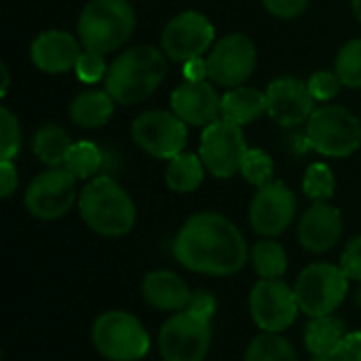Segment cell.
Returning a JSON list of instances; mask_svg holds the SVG:
<instances>
[{"mask_svg":"<svg viewBox=\"0 0 361 361\" xmlns=\"http://www.w3.org/2000/svg\"><path fill=\"white\" fill-rule=\"evenodd\" d=\"M133 142L157 159H173L184 152L188 142L186 123L167 110H148L140 114L131 125Z\"/></svg>","mask_w":361,"mask_h":361,"instance_id":"30bf717a","label":"cell"},{"mask_svg":"<svg viewBox=\"0 0 361 361\" xmlns=\"http://www.w3.org/2000/svg\"><path fill=\"white\" fill-rule=\"evenodd\" d=\"M184 78L186 80H192V82H199V80H205L209 78V72H207V59L203 57H192L188 61H184Z\"/></svg>","mask_w":361,"mask_h":361,"instance_id":"ab89813d","label":"cell"},{"mask_svg":"<svg viewBox=\"0 0 361 361\" xmlns=\"http://www.w3.org/2000/svg\"><path fill=\"white\" fill-rule=\"evenodd\" d=\"M345 338V324L334 315L311 317L305 330V345L313 357H334Z\"/></svg>","mask_w":361,"mask_h":361,"instance_id":"603a6c76","label":"cell"},{"mask_svg":"<svg viewBox=\"0 0 361 361\" xmlns=\"http://www.w3.org/2000/svg\"><path fill=\"white\" fill-rule=\"evenodd\" d=\"M142 296L144 300L159 309V311H173L180 313L188 307L190 290L188 286L171 271H154L144 277L142 283Z\"/></svg>","mask_w":361,"mask_h":361,"instance_id":"ffe728a7","label":"cell"},{"mask_svg":"<svg viewBox=\"0 0 361 361\" xmlns=\"http://www.w3.org/2000/svg\"><path fill=\"white\" fill-rule=\"evenodd\" d=\"M176 260L192 273L228 277L247 262V243L241 231L224 216L201 212L186 220L173 241Z\"/></svg>","mask_w":361,"mask_h":361,"instance_id":"6da1fadb","label":"cell"},{"mask_svg":"<svg viewBox=\"0 0 361 361\" xmlns=\"http://www.w3.org/2000/svg\"><path fill=\"white\" fill-rule=\"evenodd\" d=\"M135 30V11L127 0H89L78 17V40L85 51L112 53Z\"/></svg>","mask_w":361,"mask_h":361,"instance_id":"277c9868","label":"cell"},{"mask_svg":"<svg viewBox=\"0 0 361 361\" xmlns=\"http://www.w3.org/2000/svg\"><path fill=\"white\" fill-rule=\"evenodd\" d=\"M334 72L341 82L351 89H361V38L349 40L336 55Z\"/></svg>","mask_w":361,"mask_h":361,"instance_id":"f1b7e54d","label":"cell"},{"mask_svg":"<svg viewBox=\"0 0 361 361\" xmlns=\"http://www.w3.org/2000/svg\"><path fill=\"white\" fill-rule=\"evenodd\" d=\"M262 4L271 15L279 19H294L307 8L309 0H262Z\"/></svg>","mask_w":361,"mask_h":361,"instance_id":"d590c367","label":"cell"},{"mask_svg":"<svg viewBox=\"0 0 361 361\" xmlns=\"http://www.w3.org/2000/svg\"><path fill=\"white\" fill-rule=\"evenodd\" d=\"M311 361H338L336 357H313Z\"/></svg>","mask_w":361,"mask_h":361,"instance_id":"7bdbcfd3","label":"cell"},{"mask_svg":"<svg viewBox=\"0 0 361 361\" xmlns=\"http://www.w3.org/2000/svg\"><path fill=\"white\" fill-rule=\"evenodd\" d=\"M76 180L93 178L102 167V150L93 142H76L70 148V154L63 165Z\"/></svg>","mask_w":361,"mask_h":361,"instance_id":"83f0119b","label":"cell"},{"mask_svg":"<svg viewBox=\"0 0 361 361\" xmlns=\"http://www.w3.org/2000/svg\"><path fill=\"white\" fill-rule=\"evenodd\" d=\"M307 146L326 154L345 159L361 144V125L343 106H322L307 121Z\"/></svg>","mask_w":361,"mask_h":361,"instance_id":"8992f818","label":"cell"},{"mask_svg":"<svg viewBox=\"0 0 361 361\" xmlns=\"http://www.w3.org/2000/svg\"><path fill=\"white\" fill-rule=\"evenodd\" d=\"M256 59V44L250 36L239 32L226 34L212 47L207 55L209 80L226 89L241 87L254 74Z\"/></svg>","mask_w":361,"mask_h":361,"instance_id":"7c38bea8","label":"cell"},{"mask_svg":"<svg viewBox=\"0 0 361 361\" xmlns=\"http://www.w3.org/2000/svg\"><path fill=\"white\" fill-rule=\"evenodd\" d=\"M21 150V127L8 108H0V159L13 161Z\"/></svg>","mask_w":361,"mask_h":361,"instance_id":"1f68e13d","label":"cell"},{"mask_svg":"<svg viewBox=\"0 0 361 361\" xmlns=\"http://www.w3.org/2000/svg\"><path fill=\"white\" fill-rule=\"evenodd\" d=\"M91 341L97 353L110 361H137L150 349V336L142 322L125 311L99 315L91 328Z\"/></svg>","mask_w":361,"mask_h":361,"instance_id":"5b68a950","label":"cell"},{"mask_svg":"<svg viewBox=\"0 0 361 361\" xmlns=\"http://www.w3.org/2000/svg\"><path fill=\"white\" fill-rule=\"evenodd\" d=\"M296 218V197L283 182H269L258 188L250 205V224L262 237H277Z\"/></svg>","mask_w":361,"mask_h":361,"instance_id":"9a60e30c","label":"cell"},{"mask_svg":"<svg viewBox=\"0 0 361 361\" xmlns=\"http://www.w3.org/2000/svg\"><path fill=\"white\" fill-rule=\"evenodd\" d=\"M307 87H309V93L313 95L315 102H330V99H334L338 95L343 82H341V78H338L336 72L322 70V72H315L309 78Z\"/></svg>","mask_w":361,"mask_h":361,"instance_id":"836d02e7","label":"cell"},{"mask_svg":"<svg viewBox=\"0 0 361 361\" xmlns=\"http://www.w3.org/2000/svg\"><path fill=\"white\" fill-rule=\"evenodd\" d=\"M76 201V178L66 167H53L32 180L25 190V209L38 220H57Z\"/></svg>","mask_w":361,"mask_h":361,"instance_id":"4fadbf2b","label":"cell"},{"mask_svg":"<svg viewBox=\"0 0 361 361\" xmlns=\"http://www.w3.org/2000/svg\"><path fill=\"white\" fill-rule=\"evenodd\" d=\"M341 269L353 281H361V235L351 239L341 256Z\"/></svg>","mask_w":361,"mask_h":361,"instance_id":"e575fe53","label":"cell"},{"mask_svg":"<svg viewBox=\"0 0 361 361\" xmlns=\"http://www.w3.org/2000/svg\"><path fill=\"white\" fill-rule=\"evenodd\" d=\"M205 165L199 154L192 152H180L178 157L169 159L165 182L173 192H192L203 182Z\"/></svg>","mask_w":361,"mask_h":361,"instance_id":"d4e9b609","label":"cell"},{"mask_svg":"<svg viewBox=\"0 0 361 361\" xmlns=\"http://www.w3.org/2000/svg\"><path fill=\"white\" fill-rule=\"evenodd\" d=\"M0 72H2V89H0V93L6 95V89H8V70H6V66H0Z\"/></svg>","mask_w":361,"mask_h":361,"instance_id":"60d3db41","label":"cell"},{"mask_svg":"<svg viewBox=\"0 0 361 361\" xmlns=\"http://www.w3.org/2000/svg\"><path fill=\"white\" fill-rule=\"evenodd\" d=\"M19 176L13 165V161H0V195L11 197L17 188Z\"/></svg>","mask_w":361,"mask_h":361,"instance_id":"f35d334b","label":"cell"},{"mask_svg":"<svg viewBox=\"0 0 361 361\" xmlns=\"http://www.w3.org/2000/svg\"><path fill=\"white\" fill-rule=\"evenodd\" d=\"M264 93L269 99V114L281 127L302 125L315 112V99L309 93V87L298 78H275Z\"/></svg>","mask_w":361,"mask_h":361,"instance_id":"2e32d148","label":"cell"},{"mask_svg":"<svg viewBox=\"0 0 361 361\" xmlns=\"http://www.w3.org/2000/svg\"><path fill=\"white\" fill-rule=\"evenodd\" d=\"M269 112L267 93L252 87H233L222 95V118L235 125H247Z\"/></svg>","mask_w":361,"mask_h":361,"instance_id":"44dd1931","label":"cell"},{"mask_svg":"<svg viewBox=\"0 0 361 361\" xmlns=\"http://www.w3.org/2000/svg\"><path fill=\"white\" fill-rule=\"evenodd\" d=\"M343 235V216L336 207L317 201L298 222V241L307 252H330Z\"/></svg>","mask_w":361,"mask_h":361,"instance_id":"ac0fdd59","label":"cell"},{"mask_svg":"<svg viewBox=\"0 0 361 361\" xmlns=\"http://www.w3.org/2000/svg\"><path fill=\"white\" fill-rule=\"evenodd\" d=\"M353 11H355V17L361 21V0H353Z\"/></svg>","mask_w":361,"mask_h":361,"instance_id":"b9f144b4","label":"cell"},{"mask_svg":"<svg viewBox=\"0 0 361 361\" xmlns=\"http://www.w3.org/2000/svg\"><path fill=\"white\" fill-rule=\"evenodd\" d=\"M245 361H300L298 353L294 351L292 343L286 341L279 334L264 332L256 336L247 351H245Z\"/></svg>","mask_w":361,"mask_h":361,"instance_id":"4316f807","label":"cell"},{"mask_svg":"<svg viewBox=\"0 0 361 361\" xmlns=\"http://www.w3.org/2000/svg\"><path fill=\"white\" fill-rule=\"evenodd\" d=\"M273 171H275L273 159L264 150H260V148H250L247 150V154L243 159V165H241V173L250 184L260 188V186L273 182Z\"/></svg>","mask_w":361,"mask_h":361,"instance_id":"4dcf8cb0","label":"cell"},{"mask_svg":"<svg viewBox=\"0 0 361 361\" xmlns=\"http://www.w3.org/2000/svg\"><path fill=\"white\" fill-rule=\"evenodd\" d=\"M212 345V324L188 311L171 315L159 332L163 361H203Z\"/></svg>","mask_w":361,"mask_h":361,"instance_id":"9c48e42d","label":"cell"},{"mask_svg":"<svg viewBox=\"0 0 361 361\" xmlns=\"http://www.w3.org/2000/svg\"><path fill=\"white\" fill-rule=\"evenodd\" d=\"M74 72H76L78 80L93 85V82H97V80L106 78V74H108V66H106V61H104V55H102V53L85 51V53H80V57H78V61H76V66H74Z\"/></svg>","mask_w":361,"mask_h":361,"instance_id":"d6a6232c","label":"cell"},{"mask_svg":"<svg viewBox=\"0 0 361 361\" xmlns=\"http://www.w3.org/2000/svg\"><path fill=\"white\" fill-rule=\"evenodd\" d=\"M184 311H188V313H192V315H197V317H203V319L212 322V317H214V313H216V298H214L209 292L199 290V292H195V294L190 296L188 307H186Z\"/></svg>","mask_w":361,"mask_h":361,"instance_id":"8d00e7d4","label":"cell"},{"mask_svg":"<svg viewBox=\"0 0 361 361\" xmlns=\"http://www.w3.org/2000/svg\"><path fill=\"white\" fill-rule=\"evenodd\" d=\"M114 104L108 91H85L70 104V118L82 129H97L110 121Z\"/></svg>","mask_w":361,"mask_h":361,"instance_id":"7402d4cb","label":"cell"},{"mask_svg":"<svg viewBox=\"0 0 361 361\" xmlns=\"http://www.w3.org/2000/svg\"><path fill=\"white\" fill-rule=\"evenodd\" d=\"M252 264L260 279H281L288 269V254L273 239L258 241L252 250Z\"/></svg>","mask_w":361,"mask_h":361,"instance_id":"484cf974","label":"cell"},{"mask_svg":"<svg viewBox=\"0 0 361 361\" xmlns=\"http://www.w3.org/2000/svg\"><path fill=\"white\" fill-rule=\"evenodd\" d=\"M302 190L309 199L317 201H328L334 197L336 190V182H334V173L328 165L324 163H315L307 169L305 180H302Z\"/></svg>","mask_w":361,"mask_h":361,"instance_id":"f546056e","label":"cell"},{"mask_svg":"<svg viewBox=\"0 0 361 361\" xmlns=\"http://www.w3.org/2000/svg\"><path fill=\"white\" fill-rule=\"evenodd\" d=\"M247 150L250 148L241 125H235L226 118H218L203 129L199 157L214 178L226 180L241 171Z\"/></svg>","mask_w":361,"mask_h":361,"instance_id":"ba28073f","label":"cell"},{"mask_svg":"<svg viewBox=\"0 0 361 361\" xmlns=\"http://www.w3.org/2000/svg\"><path fill=\"white\" fill-rule=\"evenodd\" d=\"M32 148H34V154L38 157V161L42 165H47L49 169L63 167L66 159L70 154V148H72V140L63 127H59L55 123H47L34 133Z\"/></svg>","mask_w":361,"mask_h":361,"instance_id":"cb8c5ba5","label":"cell"},{"mask_svg":"<svg viewBox=\"0 0 361 361\" xmlns=\"http://www.w3.org/2000/svg\"><path fill=\"white\" fill-rule=\"evenodd\" d=\"M357 305H360V309H361V288L357 290Z\"/></svg>","mask_w":361,"mask_h":361,"instance_id":"ee69618b","label":"cell"},{"mask_svg":"<svg viewBox=\"0 0 361 361\" xmlns=\"http://www.w3.org/2000/svg\"><path fill=\"white\" fill-rule=\"evenodd\" d=\"M349 277L345 271L330 262L309 264L300 277L296 279L294 292L298 298V307L309 317L332 315L347 298Z\"/></svg>","mask_w":361,"mask_h":361,"instance_id":"52a82bcc","label":"cell"},{"mask_svg":"<svg viewBox=\"0 0 361 361\" xmlns=\"http://www.w3.org/2000/svg\"><path fill=\"white\" fill-rule=\"evenodd\" d=\"M298 311L294 288L281 279H260L250 294V313L262 332L281 334L296 322Z\"/></svg>","mask_w":361,"mask_h":361,"instance_id":"8fae6325","label":"cell"},{"mask_svg":"<svg viewBox=\"0 0 361 361\" xmlns=\"http://www.w3.org/2000/svg\"><path fill=\"white\" fill-rule=\"evenodd\" d=\"M167 74V55L154 47L137 44L123 51L106 74V91L121 106L150 97Z\"/></svg>","mask_w":361,"mask_h":361,"instance_id":"7a4b0ae2","label":"cell"},{"mask_svg":"<svg viewBox=\"0 0 361 361\" xmlns=\"http://www.w3.org/2000/svg\"><path fill=\"white\" fill-rule=\"evenodd\" d=\"M80 53L82 51L78 40L61 30H49L38 34L30 47V57L34 66L47 74H61L74 70Z\"/></svg>","mask_w":361,"mask_h":361,"instance_id":"d6986e66","label":"cell"},{"mask_svg":"<svg viewBox=\"0 0 361 361\" xmlns=\"http://www.w3.org/2000/svg\"><path fill=\"white\" fill-rule=\"evenodd\" d=\"M334 357L338 361H361V332L345 334Z\"/></svg>","mask_w":361,"mask_h":361,"instance_id":"74e56055","label":"cell"},{"mask_svg":"<svg viewBox=\"0 0 361 361\" xmlns=\"http://www.w3.org/2000/svg\"><path fill=\"white\" fill-rule=\"evenodd\" d=\"M214 25L197 11H186L176 15L161 34L163 53L171 61H188L192 57H203L205 51L214 47Z\"/></svg>","mask_w":361,"mask_h":361,"instance_id":"5bb4252c","label":"cell"},{"mask_svg":"<svg viewBox=\"0 0 361 361\" xmlns=\"http://www.w3.org/2000/svg\"><path fill=\"white\" fill-rule=\"evenodd\" d=\"M171 112H176L186 125L207 127L222 114V97L207 80H184L171 93Z\"/></svg>","mask_w":361,"mask_h":361,"instance_id":"e0dca14e","label":"cell"},{"mask_svg":"<svg viewBox=\"0 0 361 361\" xmlns=\"http://www.w3.org/2000/svg\"><path fill=\"white\" fill-rule=\"evenodd\" d=\"M78 209L85 224L104 237H123L135 226V205L131 197L108 176H99L82 188Z\"/></svg>","mask_w":361,"mask_h":361,"instance_id":"3957f363","label":"cell"}]
</instances>
